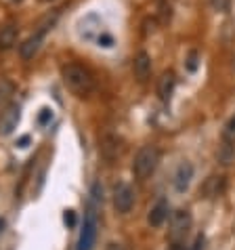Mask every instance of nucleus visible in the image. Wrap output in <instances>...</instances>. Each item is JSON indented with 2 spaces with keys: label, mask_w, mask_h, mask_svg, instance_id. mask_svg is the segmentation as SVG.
Returning a JSON list of instances; mask_svg holds the SVG:
<instances>
[{
  "label": "nucleus",
  "mask_w": 235,
  "mask_h": 250,
  "mask_svg": "<svg viewBox=\"0 0 235 250\" xmlns=\"http://www.w3.org/2000/svg\"><path fill=\"white\" fill-rule=\"evenodd\" d=\"M55 21H57V13H55L53 17H51V15L44 17V21L38 25V30L34 32L27 40H23V42L19 44V55H21V59H23V61H30V59L36 57V53L40 51V46H42V42H44L46 32H48V30H53Z\"/></svg>",
  "instance_id": "obj_3"
},
{
  "label": "nucleus",
  "mask_w": 235,
  "mask_h": 250,
  "mask_svg": "<svg viewBox=\"0 0 235 250\" xmlns=\"http://www.w3.org/2000/svg\"><path fill=\"white\" fill-rule=\"evenodd\" d=\"M187 69H189V72H196V69H197V53L196 51L189 53V57H187Z\"/></svg>",
  "instance_id": "obj_18"
},
{
  "label": "nucleus",
  "mask_w": 235,
  "mask_h": 250,
  "mask_svg": "<svg viewBox=\"0 0 235 250\" xmlns=\"http://www.w3.org/2000/svg\"><path fill=\"white\" fill-rule=\"evenodd\" d=\"M17 36H19V32L15 25H4L0 30V51H11L17 44Z\"/></svg>",
  "instance_id": "obj_13"
},
{
  "label": "nucleus",
  "mask_w": 235,
  "mask_h": 250,
  "mask_svg": "<svg viewBox=\"0 0 235 250\" xmlns=\"http://www.w3.org/2000/svg\"><path fill=\"white\" fill-rule=\"evenodd\" d=\"M97 42H99V46L112 48V46H114V36H109L107 32H101V34H99V38H97Z\"/></svg>",
  "instance_id": "obj_17"
},
{
  "label": "nucleus",
  "mask_w": 235,
  "mask_h": 250,
  "mask_svg": "<svg viewBox=\"0 0 235 250\" xmlns=\"http://www.w3.org/2000/svg\"><path fill=\"white\" fill-rule=\"evenodd\" d=\"M216 158H218V162L223 164V166L233 164V162H235V145H233L231 141H225V143L218 147Z\"/></svg>",
  "instance_id": "obj_15"
},
{
  "label": "nucleus",
  "mask_w": 235,
  "mask_h": 250,
  "mask_svg": "<svg viewBox=\"0 0 235 250\" xmlns=\"http://www.w3.org/2000/svg\"><path fill=\"white\" fill-rule=\"evenodd\" d=\"M42 2H51V0H42Z\"/></svg>",
  "instance_id": "obj_26"
},
{
  "label": "nucleus",
  "mask_w": 235,
  "mask_h": 250,
  "mask_svg": "<svg viewBox=\"0 0 235 250\" xmlns=\"http://www.w3.org/2000/svg\"><path fill=\"white\" fill-rule=\"evenodd\" d=\"M191 212L189 210H176L175 214H172L170 219V231H168V238L170 242H185V238H187L189 229H191Z\"/></svg>",
  "instance_id": "obj_5"
},
{
  "label": "nucleus",
  "mask_w": 235,
  "mask_h": 250,
  "mask_svg": "<svg viewBox=\"0 0 235 250\" xmlns=\"http://www.w3.org/2000/svg\"><path fill=\"white\" fill-rule=\"evenodd\" d=\"M63 219H65V223L70 225V227H74V225H76V212H74V210H65Z\"/></svg>",
  "instance_id": "obj_20"
},
{
  "label": "nucleus",
  "mask_w": 235,
  "mask_h": 250,
  "mask_svg": "<svg viewBox=\"0 0 235 250\" xmlns=\"http://www.w3.org/2000/svg\"><path fill=\"white\" fill-rule=\"evenodd\" d=\"M204 248V235H197V240H196V244H193L191 250H202Z\"/></svg>",
  "instance_id": "obj_21"
},
{
  "label": "nucleus",
  "mask_w": 235,
  "mask_h": 250,
  "mask_svg": "<svg viewBox=\"0 0 235 250\" xmlns=\"http://www.w3.org/2000/svg\"><path fill=\"white\" fill-rule=\"evenodd\" d=\"M225 187H227L225 177H208L206 183L202 185V193L206 198H218L225 193Z\"/></svg>",
  "instance_id": "obj_12"
},
{
  "label": "nucleus",
  "mask_w": 235,
  "mask_h": 250,
  "mask_svg": "<svg viewBox=\"0 0 235 250\" xmlns=\"http://www.w3.org/2000/svg\"><path fill=\"white\" fill-rule=\"evenodd\" d=\"M157 162H160V151H157L156 145H143V147L137 151V156L133 160V172L137 179H147L156 172Z\"/></svg>",
  "instance_id": "obj_2"
},
{
  "label": "nucleus",
  "mask_w": 235,
  "mask_h": 250,
  "mask_svg": "<svg viewBox=\"0 0 235 250\" xmlns=\"http://www.w3.org/2000/svg\"><path fill=\"white\" fill-rule=\"evenodd\" d=\"M53 120V112H51V109H40V116H38V122L40 124H46V122H51Z\"/></svg>",
  "instance_id": "obj_19"
},
{
  "label": "nucleus",
  "mask_w": 235,
  "mask_h": 250,
  "mask_svg": "<svg viewBox=\"0 0 235 250\" xmlns=\"http://www.w3.org/2000/svg\"><path fill=\"white\" fill-rule=\"evenodd\" d=\"M27 143H30V137H27V135H25V137H21V139H19V147H25Z\"/></svg>",
  "instance_id": "obj_24"
},
{
  "label": "nucleus",
  "mask_w": 235,
  "mask_h": 250,
  "mask_svg": "<svg viewBox=\"0 0 235 250\" xmlns=\"http://www.w3.org/2000/svg\"><path fill=\"white\" fill-rule=\"evenodd\" d=\"M11 2H21V0H11Z\"/></svg>",
  "instance_id": "obj_25"
},
{
  "label": "nucleus",
  "mask_w": 235,
  "mask_h": 250,
  "mask_svg": "<svg viewBox=\"0 0 235 250\" xmlns=\"http://www.w3.org/2000/svg\"><path fill=\"white\" fill-rule=\"evenodd\" d=\"M101 151L107 160H114L122 154V141L118 137H105V141L101 145Z\"/></svg>",
  "instance_id": "obj_14"
},
{
  "label": "nucleus",
  "mask_w": 235,
  "mask_h": 250,
  "mask_svg": "<svg viewBox=\"0 0 235 250\" xmlns=\"http://www.w3.org/2000/svg\"><path fill=\"white\" fill-rule=\"evenodd\" d=\"M65 86L76 95V97H88L95 91V78L86 67H82L78 63H67L61 69Z\"/></svg>",
  "instance_id": "obj_1"
},
{
  "label": "nucleus",
  "mask_w": 235,
  "mask_h": 250,
  "mask_svg": "<svg viewBox=\"0 0 235 250\" xmlns=\"http://www.w3.org/2000/svg\"><path fill=\"white\" fill-rule=\"evenodd\" d=\"M114 206L120 214H126L135 206V191L128 183H118L114 187Z\"/></svg>",
  "instance_id": "obj_6"
},
{
  "label": "nucleus",
  "mask_w": 235,
  "mask_h": 250,
  "mask_svg": "<svg viewBox=\"0 0 235 250\" xmlns=\"http://www.w3.org/2000/svg\"><path fill=\"white\" fill-rule=\"evenodd\" d=\"M168 212H170L168 202H166V200H160V202H157L156 206H151V210H149V214H147V223H149L151 227L164 225V221L168 219Z\"/></svg>",
  "instance_id": "obj_11"
},
{
  "label": "nucleus",
  "mask_w": 235,
  "mask_h": 250,
  "mask_svg": "<svg viewBox=\"0 0 235 250\" xmlns=\"http://www.w3.org/2000/svg\"><path fill=\"white\" fill-rule=\"evenodd\" d=\"M227 128H229L231 133H235V114L231 116V120H229V124H227Z\"/></svg>",
  "instance_id": "obj_22"
},
{
  "label": "nucleus",
  "mask_w": 235,
  "mask_h": 250,
  "mask_svg": "<svg viewBox=\"0 0 235 250\" xmlns=\"http://www.w3.org/2000/svg\"><path fill=\"white\" fill-rule=\"evenodd\" d=\"M133 74L139 80H147L149 78V74H151V57H149L147 51L137 53V57L133 59Z\"/></svg>",
  "instance_id": "obj_9"
},
{
  "label": "nucleus",
  "mask_w": 235,
  "mask_h": 250,
  "mask_svg": "<svg viewBox=\"0 0 235 250\" xmlns=\"http://www.w3.org/2000/svg\"><path fill=\"white\" fill-rule=\"evenodd\" d=\"M175 86H176V76H175V72H170L168 69V72L162 74L160 82H157V95H160V99L164 103L170 101L172 93H175Z\"/></svg>",
  "instance_id": "obj_10"
},
{
  "label": "nucleus",
  "mask_w": 235,
  "mask_h": 250,
  "mask_svg": "<svg viewBox=\"0 0 235 250\" xmlns=\"http://www.w3.org/2000/svg\"><path fill=\"white\" fill-rule=\"evenodd\" d=\"M19 120H21V107L17 105V103H9L2 114H0V135L2 137H9L13 130L17 128Z\"/></svg>",
  "instance_id": "obj_7"
},
{
  "label": "nucleus",
  "mask_w": 235,
  "mask_h": 250,
  "mask_svg": "<svg viewBox=\"0 0 235 250\" xmlns=\"http://www.w3.org/2000/svg\"><path fill=\"white\" fill-rule=\"evenodd\" d=\"M191 179H193V164L189 162V160H183V162L176 166L175 177H172V183H175V189H176L178 193L187 191V187L191 185Z\"/></svg>",
  "instance_id": "obj_8"
},
{
  "label": "nucleus",
  "mask_w": 235,
  "mask_h": 250,
  "mask_svg": "<svg viewBox=\"0 0 235 250\" xmlns=\"http://www.w3.org/2000/svg\"><path fill=\"white\" fill-rule=\"evenodd\" d=\"M210 6L216 13H227L231 6V0H210Z\"/></svg>",
  "instance_id": "obj_16"
},
{
  "label": "nucleus",
  "mask_w": 235,
  "mask_h": 250,
  "mask_svg": "<svg viewBox=\"0 0 235 250\" xmlns=\"http://www.w3.org/2000/svg\"><path fill=\"white\" fill-rule=\"evenodd\" d=\"M105 250H124L120 244H116V242H112V244H107V248Z\"/></svg>",
  "instance_id": "obj_23"
},
{
  "label": "nucleus",
  "mask_w": 235,
  "mask_h": 250,
  "mask_svg": "<svg viewBox=\"0 0 235 250\" xmlns=\"http://www.w3.org/2000/svg\"><path fill=\"white\" fill-rule=\"evenodd\" d=\"M97 233H99V223H97V212L88 210L84 217V225H82L78 244H76V250H93L95 242H97Z\"/></svg>",
  "instance_id": "obj_4"
}]
</instances>
